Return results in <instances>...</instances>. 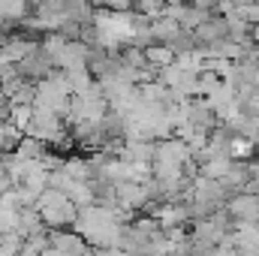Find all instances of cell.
I'll return each instance as SVG.
<instances>
[{
	"instance_id": "obj_2",
	"label": "cell",
	"mask_w": 259,
	"mask_h": 256,
	"mask_svg": "<svg viewBox=\"0 0 259 256\" xmlns=\"http://www.w3.org/2000/svg\"><path fill=\"white\" fill-rule=\"evenodd\" d=\"M9 121L15 130H27V124L33 121V106H9Z\"/></svg>"
},
{
	"instance_id": "obj_3",
	"label": "cell",
	"mask_w": 259,
	"mask_h": 256,
	"mask_svg": "<svg viewBox=\"0 0 259 256\" xmlns=\"http://www.w3.org/2000/svg\"><path fill=\"white\" fill-rule=\"evenodd\" d=\"M145 58H148L151 64H172V49H163V46L154 49V46H151V49H145Z\"/></svg>"
},
{
	"instance_id": "obj_1",
	"label": "cell",
	"mask_w": 259,
	"mask_h": 256,
	"mask_svg": "<svg viewBox=\"0 0 259 256\" xmlns=\"http://www.w3.org/2000/svg\"><path fill=\"white\" fill-rule=\"evenodd\" d=\"M229 211H232V214H238V217H250V220H259V199H253V196L247 193V196L235 199V202L229 205Z\"/></svg>"
},
{
	"instance_id": "obj_4",
	"label": "cell",
	"mask_w": 259,
	"mask_h": 256,
	"mask_svg": "<svg viewBox=\"0 0 259 256\" xmlns=\"http://www.w3.org/2000/svg\"><path fill=\"white\" fill-rule=\"evenodd\" d=\"M253 154V142L250 139H235L232 148H226V157H247Z\"/></svg>"
}]
</instances>
